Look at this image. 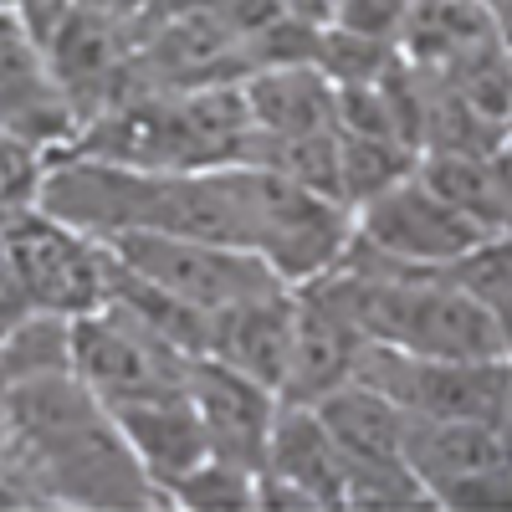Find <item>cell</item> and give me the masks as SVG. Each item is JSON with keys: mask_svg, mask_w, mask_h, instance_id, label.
Listing matches in <instances>:
<instances>
[{"mask_svg": "<svg viewBox=\"0 0 512 512\" xmlns=\"http://www.w3.org/2000/svg\"><path fill=\"white\" fill-rule=\"evenodd\" d=\"M354 379L415 420H487L507 431V359H425L390 344H364Z\"/></svg>", "mask_w": 512, "mask_h": 512, "instance_id": "cell-1", "label": "cell"}, {"mask_svg": "<svg viewBox=\"0 0 512 512\" xmlns=\"http://www.w3.org/2000/svg\"><path fill=\"white\" fill-rule=\"evenodd\" d=\"M241 175H246V210H251V251L287 287L323 277L349 251L354 210L344 200L303 190L256 164H241Z\"/></svg>", "mask_w": 512, "mask_h": 512, "instance_id": "cell-2", "label": "cell"}, {"mask_svg": "<svg viewBox=\"0 0 512 512\" xmlns=\"http://www.w3.org/2000/svg\"><path fill=\"white\" fill-rule=\"evenodd\" d=\"M67 344H72V374L88 384V395L103 410L185 390L190 359L180 349H169L154 328H144L118 303L67 318Z\"/></svg>", "mask_w": 512, "mask_h": 512, "instance_id": "cell-3", "label": "cell"}, {"mask_svg": "<svg viewBox=\"0 0 512 512\" xmlns=\"http://www.w3.org/2000/svg\"><path fill=\"white\" fill-rule=\"evenodd\" d=\"M11 277L21 282L26 303L57 318H77L108 303V246L82 236L77 226L47 210H16L0 221Z\"/></svg>", "mask_w": 512, "mask_h": 512, "instance_id": "cell-4", "label": "cell"}, {"mask_svg": "<svg viewBox=\"0 0 512 512\" xmlns=\"http://www.w3.org/2000/svg\"><path fill=\"white\" fill-rule=\"evenodd\" d=\"M113 251V262L128 267L134 277L175 292L180 303L200 313H221L241 297L262 292L282 282L256 251L241 246H216V241H195V236H164V231H123L103 241Z\"/></svg>", "mask_w": 512, "mask_h": 512, "instance_id": "cell-5", "label": "cell"}, {"mask_svg": "<svg viewBox=\"0 0 512 512\" xmlns=\"http://www.w3.org/2000/svg\"><path fill=\"white\" fill-rule=\"evenodd\" d=\"M400 456L431 507H502L512 492L507 431L487 420H415L405 415Z\"/></svg>", "mask_w": 512, "mask_h": 512, "instance_id": "cell-6", "label": "cell"}, {"mask_svg": "<svg viewBox=\"0 0 512 512\" xmlns=\"http://www.w3.org/2000/svg\"><path fill=\"white\" fill-rule=\"evenodd\" d=\"M487 236L492 231L466 221L420 175H405L400 185L354 205V241L395 267H446Z\"/></svg>", "mask_w": 512, "mask_h": 512, "instance_id": "cell-7", "label": "cell"}, {"mask_svg": "<svg viewBox=\"0 0 512 512\" xmlns=\"http://www.w3.org/2000/svg\"><path fill=\"white\" fill-rule=\"evenodd\" d=\"M185 395L205 425L210 456H226V461L246 466V472H262L267 436H272V420L282 405L267 384L246 379L241 369L210 359V354H195L185 364Z\"/></svg>", "mask_w": 512, "mask_h": 512, "instance_id": "cell-8", "label": "cell"}, {"mask_svg": "<svg viewBox=\"0 0 512 512\" xmlns=\"http://www.w3.org/2000/svg\"><path fill=\"white\" fill-rule=\"evenodd\" d=\"M287 349H292V287L287 282H272L262 292L241 297V303L210 313L205 354L241 369L256 384H267L272 395L287 369Z\"/></svg>", "mask_w": 512, "mask_h": 512, "instance_id": "cell-9", "label": "cell"}, {"mask_svg": "<svg viewBox=\"0 0 512 512\" xmlns=\"http://www.w3.org/2000/svg\"><path fill=\"white\" fill-rule=\"evenodd\" d=\"M364 338L333 318L323 303H313L308 292L292 287V349H287V369L277 384V400L282 405H318L328 390L354 379Z\"/></svg>", "mask_w": 512, "mask_h": 512, "instance_id": "cell-10", "label": "cell"}, {"mask_svg": "<svg viewBox=\"0 0 512 512\" xmlns=\"http://www.w3.org/2000/svg\"><path fill=\"white\" fill-rule=\"evenodd\" d=\"M262 477L292 487L308 512L344 507V492H349V466L338 456L333 436L323 431V420L313 415V405H277Z\"/></svg>", "mask_w": 512, "mask_h": 512, "instance_id": "cell-11", "label": "cell"}, {"mask_svg": "<svg viewBox=\"0 0 512 512\" xmlns=\"http://www.w3.org/2000/svg\"><path fill=\"white\" fill-rule=\"evenodd\" d=\"M492 47H507V26H497L477 0H410V16L395 41V52L425 77H451L461 62Z\"/></svg>", "mask_w": 512, "mask_h": 512, "instance_id": "cell-12", "label": "cell"}, {"mask_svg": "<svg viewBox=\"0 0 512 512\" xmlns=\"http://www.w3.org/2000/svg\"><path fill=\"white\" fill-rule=\"evenodd\" d=\"M123 446L134 451V461L144 466V477L164 492L175 477H185L190 466H200L210 456L205 425L190 405V395H159V400H134V405H113L108 410ZM169 502V497H164Z\"/></svg>", "mask_w": 512, "mask_h": 512, "instance_id": "cell-13", "label": "cell"}, {"mask_svg": "<svg viewBox=\"0 0 512 512\" xmlns=\"http://www.w3.org/2000/svg\"><path fill=\"white\" fill-rule=\"evenodd\" d=\"M241 103H246V128H251L246 139H308L333 128V82L308 62L246 72Z\"/></svg>", "mask_w": 512, "mask_h": 512, "instance_id": "cell-14", "label": "cell"}, {"mask_svg": "<svg viewBox=\"0 0 512 512\" xmlns=\"http://www.w3.org/2000/svg\"><path fill=\"white\" fill-rule=\"evenodd\" d=\"M415 175L466 221L507 236V149L497 154H420Z\"/></svg>", "mask_w": 512, "mask_h": 512, "instance_id": "cell-15", "label": "cell"}, {"mask_svg": "<svg viewBox=\"0 0 512 512\" xmlns=\"http://www.w3.org/2000/svg\"><path fill=\"white\" fill-rule=\"evenodd\" d=\"M338 134V128H333ZM415 149L395 144V139H359V134H338V200L349 210L374 200L379 190L400 185L405 175H415Z\"/></svg>", "mask_w": 512, "mask_h": 512, "instance_id": "cell-16", "label": "cell"}, {"mask_svg": "<svg viewBox=\"0 0 512 512\" xmlns=\"http://www.w3.org/2000/svg\"><path fill=\"white\" fill-rule=\"evenodd\" d=\"M164 497H169V507H185V512H251L256 472H246V466H236L226 456H205L185 477L169 482Z\"/></svg>", "mask_w": 512, "mask_h": 512, "instance_id": "cell-17", "label": "cell"}, {"mask_svg": "<svg viewBox=\"0 0 512 512\" xmlns=\"http://www.w3.org/2000/svg\"><path fill=\"white\" fill-rule=\"evenodd\" d=\"M451 287H461L466 297H477L482 308H492L497 318H507V236H487L472 251H461L456 262L436 267Z\"/></svg>", "mask_w": 512, "mask_h": 512, "instance_id": "cell-18", "label": "cell"}, {"mask_svg": "<svg viewBox=\"0 0 512 512\" xmlns=\"http://www.w3.org/2000/svg\"><path fill=\"white\" fill-rule=\"evenodd\" d=\"M154 6L164 11H190V16H205V21H216L226 26L231 36L251 41V36H262L267 26H277L287 16L282 0H154Z\"/></svg>", "mask_w": 512, "mask_h": 512, "instance_id": "cell-19", "label": "cell"}, {"mask_svg": "<svg viewBox=\"0 0 512 512\" xmlns=\"http://www.w3.org/2000/svg\"><path fill=\"white\" fill-rule=\"evenodd\" d=\"M405 16H410V0H328V11H323L328 26L369 36V41H384V47L400 41Z\"/></svg>", "mask_w": 512, "mask_h": 512, "instance_id": "cell-20", "label": "cell"}, {"mask_svg": "<svg viewBox=\"0 0 512 512\" xmlns=\"http://www.w3.org/2000/svg\"><path fill=\"white\" fill-rule=\"evenodd\" d=\"M62 6H77V11H98V16H113V21H139L154 0H62Z\"/></svg>", "mask_w": 512, "mask_h": 512, "instance_id": "cell-21", "label": "cell"}, {"mask_svg": "<svg viewBox=\"0 0 512 512\" xmlns=\"http://www.w3.org/2000/svg\"><path fill=\"white\" fill-rule=\"evenodd\" d=\"M282 6H287V16H297V21H323L328 0H282Z\"/></svg>", "mask_w": 512, "mask_h": 512, "instance_id": "cell-22", "label": "cell"}, {"mask_svg": "<svg viewBox=\"0 0 512 512\" xmlns=\"http://www.w3.org/2000/svg\"><path fill=\"white\" fill-rule=\"evenodd\" d=\"M482 6L492 11V21H497V26H507V0H482Z\"/></svg>", "mask_w": 512, "mask_h": 512, "instance_id": "cell-23", "label": "cell"}, {"mask_svg": "<svg viewBox=\"0 0 512 512\" xmlns=\"http://www.w3.org/2000/svg\"><path fill=\"white\" fill-rule=\"evenodd\" d=\"M477 6H482V0H477Z\"/></svg>", "mask_w": 512, "mask_h": 512, "instance_id": "cell-24", "label": "cell"}]
</instances>
